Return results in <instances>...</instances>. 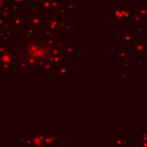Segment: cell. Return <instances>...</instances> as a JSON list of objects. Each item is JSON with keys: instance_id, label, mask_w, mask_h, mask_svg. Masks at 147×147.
Here are the masks:
<instances>
[{"instance_id": "1", "label": "cell", "mask_w": 147, "mask_h": 147, "mask_svg": "<svg viewBox=\"0 0 147 147\" xmlns=\"http://www.w3.org/2000/svg\"><path fill=\"white\" fill-rule=\"evenodd\" d=\"M138 12L141 16H147V5H142L141 2H138Z\"/></svg>"}, {"instance_id": "2", "label": "cell", "mask_w": 147, "mask_h": 147, "mask_svg": "<svg viewBox=\"0 0 147 147\" xmlns=\"http://www.w3.org/2000/svg\"><path fill=\"white\" fill-rule=\"evenodd\" d=\"M142 2H144V3H146V4H147V0H142Z\"/></svg>"}, {"instance_id": "3", "label": "cell", "mask_w": 147, "mask_h": 147, "mask_svg": "<svg viewBox=\"0 0 147 147\" xmlns=\"http://www.w3.org/2000/svg\"><path fill=\"white\" fill-rule=\"evenodd\" d=\"M125 1H127V2H129V1H130V2H131V1H132V0H125Z\"/></svg>"}]
</instances>
